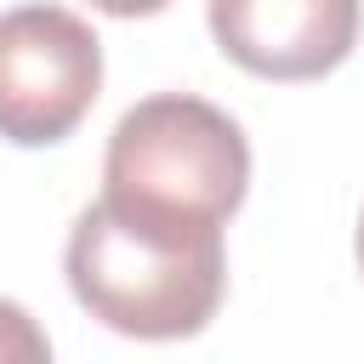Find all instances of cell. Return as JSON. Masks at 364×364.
Masks as SVG:
<instances>
[{"instance_id": "1", "label": "cell", "mask_w": 364, "mask_h": 364, "mask_svg": "<svg viewBox=\"0 0 364 364\" xmlns=\"http://www.w3.org/2000/svg\"><path fill=\"white\" fill-rule=\"evenodd\" d=\"M74 301L131 341H188L228 296L222 222L102 193L63 245Z\"/></svg>"}, {"instance_id": "2", "label": "cell", "mask_w": 364, "mask_h": 364, "mask_svg": "<svg viewBox=\"0 0 364 364\" xmlns=\"http://www.w3.org/2000/svg\"><path fill=\"white\" fill-rule=\"evenodd\" d=\"M250 188V142L239 119L205 97L159 91L119 114L102 154V193L228 222Z\"/></svg>"}, {"instance_id": "4", "label": "cell", "mask_w": 364, "mask_h": 364, "mask_svg": "<svg viewBox=\"0 0 364 364\" xmlns=\"http://www.w3.org/2000/svg\"><path fill=\"white\" fill-rule=\"evenodd\" d=\"M216 51L256 80H324L364 28V0H205Z\"/></svg>"}, {"instance_id": "6", "label": "cell", "mask_w": 364, "mask_h": 364, "mask_svg": "<svg viewBox=\"0 0 364 364\" xmlns=\"http://www.w3.org/2000/svg\"><path fill=\"white\" fill-rule=\"evenodd\" d=\"M97 11H108V17H159L171 0H91Z\"/></svg>"}, {"instance_id": "5", "label": "cell", "mask_w": 364, "mask_h": 364, "mask_svg": "<svg viewBox=\"0 0 364 364\" xmlns=\"http://www.w3.org/2000/svg\"><path fill=\"white\" fill-rule=\"evenodd\" d=\"M46 358H51L46 330L28 318V307L0 296V364H46Z\"/></svg>"}, {"instance_id": "7", "label": "cell", "mask_w": 364, "mask_h": 364, "mask_svg": "<svg viewBox=\"0 0 364 364\" xmlns=\"http://www.w3.org/2000/svg\"><path fill=\"white\" fill-rule=\"evenodd\" d=\"M353 250H358V267H364V216H358V239H353Z\"/></svg>"}, {"instance_id": "3", "label": "cell", "mask_w": 364, "mask_h": 364, "mask_svg": "<svg viewBox=\"0 0 364 364\" xmlns=\"http://www.w3.org/2000/svg\"><path fill=\"white\" fill-rule=\"evenodd\" d=\"M102 91V40L68 6L0 11V136L51 148L80 131Z\"/></svg>"}]
</instances>
